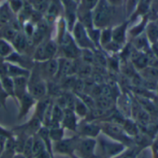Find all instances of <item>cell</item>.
<instances>
[{
	"label": "cell",
	"mask_w": 158,
	"mask_h": 158,
	"mask_svg": "<svg viewBox=\"0 0 158 158\" xmlns=\"http://www.w3.org/2000/svg\"><path fill=\"white\" fill-rule=\"evenodd\" d=\"M92 12L94 28L105 29L109 24L112 18V9L111 5L106 0H99Z\"/></svg>",
	"instance_id": "1"
},
{
	"label": "cell",
	"mask_w": 158,
	"mask_h": 158,
	"mask_svg": "<svg viewBox=\"0 0 158 158\" xmlns=\"http://www.w3.org/2000/svg\"><path fill=\"white\" fill-rule=\"evenodd\" d=\"M28 93L36 101L47 96L46 81L42 77L39 69L37 72L31 71V75L28 78Z\"/></svg>",
	"instance_id": "2"
},
{
	"label": "cell",
	"mask_w": 158,
	"mask_h": 158,
	"mask_svg": "<svg viewBox=\"0 0 158 158\" xmlns=\"http://www.w3.org/2000/svg\"><path fill=\"white\" fill-rule=\"evenodd\" d=\"M57 49L58 44L55 40H44L41 44L37 45L33 54V59L40 63L55 58Z\"/></svg>",
	"instance_id": "3"
},
{
	"label": "cell",
	"mask_w": 158,
	"mask_h": 158,
	"mask_svg": "<svg viewBox=\"0 0 158 158\" xmlns=\"http://www.w3.org/2000/svg\"><path fill=\"white\" fill-rule=\"evenodd\" d=\"M59 45L63 53V57L70 59V60H76L77 58L81 56V49L75 43L70 31H68L65 33L64 37L59 43Z\"/></svg>",
	"instance_id": "4"
},
{
	"label": "cell",
	"mask_w": 158,
	"mask_h": 158,
	"mask_svg": "<svg viewBox=\"0 0 158 158\" xmlns=\"http://www.w3.org/2000/svg\"><path fill=\"white\" fill-rule=\"evenodd\" d=\"M74 154L80 158H96V140L79 137Z\"/></svg>",
	"instance_id": "5"
},
{
	"label": "cell",
	"mask_w": 158,
	"mask_h": 158,
	"mask_svg": "<svg viewBox=\"0 0 158 158\" xmlns=\"http://www.w3.org/2000/svg\"><path fill=\"white\" fill-rule=\"evenodd\" d=\"M79 136L63 138L60 141L55 142L52 144L53 155H63V156H72L75 152Z\"/></svg>",
	"instance_id": "6"
},
{
	"label": "cell",
	"mask_w": 158,
	"mask_h": 158,
	"mask_svg": "<svg viewBox=\"0 0 158 158\" xmlns=\"http://www.w3.org/2000/svg\"><path fill=\"white\" fill-rule=\"evenodd\" d=\"M70 32H71V35H72L75 43L81 50L82 49L94 50L95 48V46L94 45L93 42L91 41V39L88 35L87 29L84 28L80 22H78V21L76 22V24L74 25V27Z\"/></svg>",
	"instance_id": "7"
},
{
	"label": "cell",
	"mask_w": 158,
	"mask_h": 158,
	"mask_svg": "<svg viewBox=\"0 0 158 158\" xmlns=\"http://www.w3.org/2000/svg\"><path fill=\"white\" fill-rule=\"evenodd\" d=\"M96 147H99L103 155L109 157H115L123 151V144L114 140L111 141V139L106 140V138H101L99 141H96Z\"/></svg>",
	"instance_id": "8"
},
{
	"label": "cell",
	"mask_w": 158,
	"mask_h": 158,
	"mask_svg": "<svg viewBox=\"0 0 158 158\" xmlns=\"http://www.w3.org/2000/svg\"><path fill=\"white\" fill-rule=\"evenodd\" d=\"M101 131L111 140H114L116 142L121 141L126 142L128 141V136L126 132L124 131L123 128L120 127L117 123H104L101 126Z\"/></svg>",
	"instance_id": "9"
},
{
	"label": "cell",
	"mask_w": 158,
	"mask_h": 158,
	"mask_svg": "<svg viewBox=\"0 0 158 158\" xmlns=\"http://www.w3.org/2000/svg\"><path fill=\"white\" fill-rule=\"evenodd\" d=\"M38 64L42 67L38 69L40 74L46 81L54 80L56 78L58 71V59L52 58L44 62H40Z\"/></svg>",
	"instance_id": "10"
},
{
	"label": "cell",
	"mask_w": 158,
	"mask_h": 158,
	"mask_svg": "<svg viewBox=\"0 0 158 158\" xmlns=\"http://www.w3.org/2000/svg\"><path fill=\"white\" fill-rule=\"evenodd\" d=\"M100 131H101V126L94 122H86L84 124L79 125L77 129L79 137H82V138L95 139L96 137L99 136Z\"/></svg>",
	"instance_id": "11"
},
{
	"label": "cell",
	"mask_w": 158,
	"mask_h": 158,
	"mask_svg": "<svg viewBox=\"0 0 158 158\" xmlns=\"http://www.w3.org/2000/svg\"><path fill=\"white\" fill-rule=\"evenodd\" d=\"M61 126L65 130H69L71 131H77L79 122H78V117L74 113L73 110L65 108L64 109V116L61 122Z\"/></svg>",
	"instance_id": "12"
},
{
	"label": "cell",
	"mask_w": 158,
	"mask_h": 158,
	"mask_svg": "<svg viewBox=\"0 0 158 158\" xmlns=\"http://www.w3.org/2000/svg\"><path fill=\"white\" fill-rule=\"evenodd\" d=\"M19 119L26 117L31 108L36 105L37 101L28 93L24 96H22L19 101Z\"/></svg>",
	"instance_id": "13"
},
{
	"label": "cell",
	"mask_w": 158,
	"mask_h": 158,
	"mask_svg": "<svg viewBox=\"0 0 158 158\" xmlns=\"http://www.w3.org/2000/svg\"><path fill=\"white\" fill-rule=\"evenodd\" d=\"M93 10L86 9L79 5L77 9V21L80 22L87 30L94 28L93 20Z\"/></svg>",
	"instance_id": "14"
},
{
	"label": "cell",
	"mask_w": 158,
	"mask_h": 158,
	"mask_svg": "<svg viewBox=\"0 0 158 158\" xmlns=\"http://www.w3.org/2000/svg\"><path fill=\"white\" fill-rule=\"evenodd\" d=\"M6 62V76L10 77L12 79L14 78H18V77H28L31 75V70L23 68L19 65L17 64H13V63H9V62Z\"/></svg>",
	"instance_id": "15"
},
{
	"label": "cell",
	"mask_w": 158,
	"mask_h": 158,
	"mask_svg": "<svg viewBox=\"0 0 158 158\" xmlns=\"http://www.w3.org/2000/svg\"><path fill=\"white\" fill-rule=\"evenodd\" d=\"M14 97L19 101L22 96L28 94V77H18L13 79Z\"/></svg>",
	"instance_id": "16"
},
{
	"label": "cell",
	"mask_w": 158,
	"mask_h": 158,
	"mask_svg": "<svg viewBox=\"0 0 158 158\" xmlns=\"http://www.w3.org/2000/svg\"><path fill=\"white\" fill-rule=\"evenodd\" d=\"M11 44L15 49L16 52L18 53H21L23 52L27 46H28V40H27V36L24 34V32H20L19 31L15 37L13 38V40L11 41Z\"/></svg>",
	"instance_id": "17"
},
{
	"label": "cell",
	"mask_w": 158,
	"mask_h": 158,
	"mask_svg": "<svg viewBox=\"0 0 158 158\" xmlns=\"http://www.w3.org/2000/svg\"><path fill=\"white\" fill-rule=\"evenodd\" d=\"M126 29H127L126 24L118 25L115 29H113L112 30V40H113V42H115L118 44H122L125 41Z\"/></svg>",
	"instance_id": "18"
},
{
	"label": "cell",
	"mask_w": 158,
	"mask_h": 158,
	"mask_svg": "<svg viewBox=\"0 0 158 158\" xmlns=\"http://www.w3.org/2000/svg\"><path fill=\"white\" fill-rule=\"evenodd\" d=\"M51 2L52 0H28V4L32 7V9L42 14L47 11Z\"/></svg>",
	"instance_id": "19"
},
{
	"label": "cell",
	"mask_w": 158,
	"mask_h": 158,
	"mask_svg": "<svg viewBox=\"0 0 158 158\" xmlns=\"http://www.w3.org/2000/svg\"><path fill=\"white\" fill-rule=\"evenodd\" d=\"M73 111H74V113L76 114L77 117L85 118V117L88 116V114H89V107L81 101V99H80V98L77 96V97H76V100H75Z\"/></svg>",
	"instance_id": "20"
},
{
	"label": "cell",
	"mask_w": 158,
	"mask_h": 158,
	"mask_svg": "<svg viewBox=\"0 0 158 158\" xmlns=\"http://www.w3.org/2000/svg\"><path fill=\"white\" fill-rule=\"evenodd\" d=\"M1 86L4 91V93L6 94V96L14 97V81L13 79L10 77H4L0 79Z\"/></svg>",
	"instance_id": "21"
},
{
	"label": "cell",
	"mask_w": 158,
	"mask_h": 158,
	"mask_svg": "<svg viewBox=\"0 0 158 158\" xmlns=\"http://www.w3.org/2000/svg\"><path fill=\"white\" fill-rule=\"evenodd\" d=\"M48 130H49V137L52 143L60 141L65 137V129L62 126L50 127L48 128Z\"/></svg>",
	"instance_id": "22"
},
{
	"label": "cell",
	"mask_w": 158,
	"mask_h": 158,
	"mask_svg": "<svg viewBox=\"0 0 158 158\" xmlns=\"http://www.w3.org/2000/svg\"><path fill=\"white\" fill-rule=\"evenodd\" d=\"M143 76L148 82H155L157 84L158 82V69L155 67L144 68L143 69Z\"/></svg>",
	"instance_id": "23"
},
{
	"label": "cell",
	"mask_w": 158,
	"mask_h": 158,
	"mask_svg": "<svg viewBox=\"0 0 158 158\" xmlns=\"http://www.w3.org/2000/svg\"><path fill=\"white\" fill-rule=\"evenodd\" d=\"M15 51L12 44L3 38H0V57L6 58Z\"/></svg>",
	"instance_id": "24"
},
{
	"label": "cell",
	"mask_w": 158,
	"mask_h": 158,
	"mask_svg": "<svg viewBox=\"0 0 158 158\" xmlns=\"http://www.w3.org/2000/svg\"><path fill=\"white\" fill-rule=\"evenodd\" d=\"M140 149L138 147H131L127 150H123L120 154L113 158H136L140 154Z\"/></svg>",
	"instance_id": "25"
},
{
	"label": "cell",
	"mask_w": 158,
	"mask_h": 158,
	"mask_svg": "<svg viewBox=\"0 0 158 158\" xmlns=\"http://www.w3.org/2000/svg\"><path fill=\"white\" fill-rule=\"evenodd\" d=\"M87 31H88V35H89L91 41L93 42L94 45L95 47H96V46H99V45H100L101 30L94 27V28H92V29L87 30Z\"/></svg>",
	"instance_id": "26"
},
{
	"label": "cell",
	"mask_w": 158,
	"mask_h": 158,
	"mask_svg": "<svg viewBox=\"0 0 158 158\" xmlns=\"http://www.w3.org/2000/svg\"><path fill=\"white\" fill-rule=\"evenodd\" d=\"M132 61L134 62L136 67L143 69L144 68H146V65L148 63V58L145 56V55H143L142 53H137L135 55V56L132 57Z\"/></svg>",
	"instance_id": "27"
},
{
	"label": "cell",
	"mask_w": 158,
	"mask_h": 158,
	"mask_svg": "<svg viewBox=\"0 0 158 158\" xmlns=\"http://www.w3.org/2000/svg\"><path fill=\"white\" fill-rule=\"evenodd\" d=\"M32 136H30L27 138L24 147H23V150H22V153H21L26 158H34L33 151H32Z\"/></svg>",
	"instance_id": "28"
},
{
	"label": "cell",
	"mask_w": 158,
	"mask_h": 158,
	"mask_svg": "<svg viewBox=\"0 0 158 158\" xmlns=\"http://www.w3.org/2000/svg\"><path fill=\"white\" fill-rule=\"evenodd\" d=\"M110 42H112V30L108 28H105L101 31L100 36V44L106 46Z\"/></svg>",
	"instance_id": "29"
},
{
	"label": "cell",
	"mask_w": 158,
	"mask_h": 158,
	"mask_svg": "<svg viewBox=\"0 0 158 158\" xmlns=\"http://www.w3.org/2000/svg\"><path fill=\"white\" fill-rule=\"evenodd\" d=\"M147 37L152 43L158 40V26L156 23H150L147 27Z\"/></svg>",
	"instance_id": "30"
},
{
	"label": "cell",
	"mask_w": 158,
	"mask_h": 158,
	"mask_svg": "<svg viewBox=\"0 0 158 158\" xmlns=\"http://www.w3.org/2000/svg\"><path fill=\"white\" fill-rule=\"evenodd\" d=\"M46 14V18H47V20H54L59 14V9H58V6L55 3V2H51L47 11L45 12Z\"/></svg>",
	"instance_id": "31"
},
{
	"label": "cell",
	"mask_w": 158,
	"mask_h": 158,
	"mask_svg": "<svg viewBox=\"0 0 158 158\" xmlns=\"http://www.w3.org/2000/svg\"><path fill=\"white\" fill-rule=\"evenodd\" d=\"M122 128H123V130H124V131L126 132L127 135L135 136V135L138 134V128H137V126L133 122H131L130 120L125 121L124 122V126Z\"/></svg>",
	"instance_id": "32"
},
{
	"label": "cell",
	"mask_w": 158,
	"mask_h": 158,
	"mask_svg": "<svg viewBox=\"0 0 158 158\" xmlns=\"http://www.w3.org/2000/svg\"><path fill=\"white\" fill-rule=\"evenodd\" d=\"M8 6L13 13H19V11L23 8L24 4L21 0H11Z\"/></svg>",
	"instance_id": "33"
},
{
	"label": "cell",
	"mask_w": 158,
	"mask_h": 158,
	"mask_svg": "<svg viewBox=\"0 0 158 158\" xmlns=\"http://www.w3.org/2000/svg\"><path fill=\"white\" fill-rule=\"evenodd\" d=\"M98 2H99V0H80L79 5L86 9L93 10L96 6Z\"/></svg>",
	"instance_id": "34"
},
{
	"label": "cell",
	"mask_w": 158,
	"mask_h": 158,
	"mask_svg": "<svg viewBox=\"0 0 158 158\" xmlns=\"http://www.w3.org/2000/svg\"><path fill=\"white\" fill-rule=\"evenodd\" d=\"M137 118L139 120L140 123L142 124H146L149 121V115L147 114L146 111L144 110H140L137 113Z\"/></svg>",
	"instance_id": "35"
},
{
	"label": "cell",
	"mask_w": 158,
	"mask_h": 158,
	"mask_svg": "<svg viewBox=\"0 0 158 158\" xmlns=\"http://www.w3.org/2000/svg\"><path fill=\"white\" fill-rule=\"evenodd\" d=\"M111 6H118L121 4L122 0H106Z\"/></svg>",
	"instance_id": "36"
},
{
	"label": "cell",
	"mask_w": 158,
	"mask_h": 158,
	"mask_svg": "<svg viewBox=\"0 0 158 158\" xmlns=\"http://www.w3.org/2000/svg\"><path fill=\"white\" fill-rule=\"evenodd\" d=\"M53 158H70L69 156H63V155H54Z\"/></svg>",
	"instance_id": "37"
},
{
	"label": "cell",
	"mask_w": 158,
	"mask_h": 158,
	"mask_svg": "<svg viewBox=\"0 0 158 158\" xmlns=\"http://www.w3.org/2000/svg\"><path fill=\"white\" fill-rule=\"evenodd\" d=\"M12 158H26L22 154H15L13 156H12Z\"/></svg>",
	"instance_id": "38"
},
{
	"label": "cell",
	"mask_w": 158,
	"mask_h": 158,
	"mask_svg": "<svg viewBox=\"0 0 158 158\" xmlns=\"http://www.w3.org/2000/svg\"><path fill=\"white\" fill-rule=\"evenodd\" d=\"M136 158H147V157H146V155H144V154H139V156H138Z\"/></svg>",
	"instance_id": "39"
},
{
	"label": "cell",
	"mask_w": 158,
	"mask_h": 158,
	"mask_svg": "<svg viewBox=\"0 0 158 158\" xmlns=\"http://www.w3.org/2000/svg\"><path fill=\"white\" fill-rule=\"evenodd\" d=\"M70 158H80V157H78L75 154H73L72 156H70Z\"/></svg>",
	"instance_id": "40"
},
{
	"label": "cell",
	"mask_w": 158,
	"mask_h": 158,
	"mask_svg": "<svg viewBox=\"0 0 158 158\" xmlns=\"http://www.w3.org/2000/svg\"><path fill=\"white\" fill-rule=\"evenodd\" d=\"M156 90H157V93H158V82H157V84H156Z\"/></svg>",
	"instance_id": "41"
},
{
	"label": "cell",
	"mask_w": 158,
	"mask_h": 158,
	"mask_svg": "<svg viewBox=\"0 0 158 158\" xmlns=\"http://www.w3.org/2000/svg\"><path fill=\"white\" fill-rule=\"evenodd\" d=\"M74 1H76L77 3H80V0H74Z\"/></svg>",
	"instance_id": "42"
},
{
	"label": "cell",
	"mask_w": 158,
	"mask_h": 158,
	"mask_svg": "<svg viewBox=\"0 0 158 158\" xmlns=\"http://www.w3.org/2000/svg\"><path fill=\"white\" fill-rule=\"evenodd\" d=\"M0 63H1V61H0Z\"/></svg>",
	"instance_id": "43"
}]
</instances>
